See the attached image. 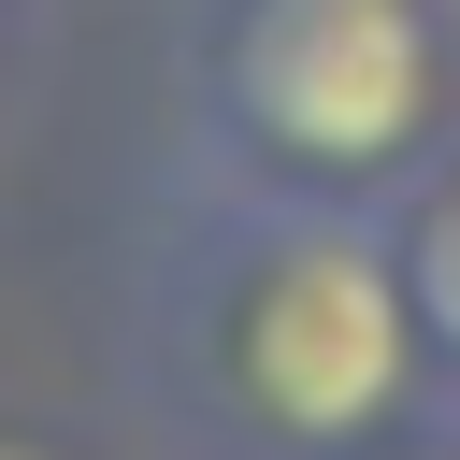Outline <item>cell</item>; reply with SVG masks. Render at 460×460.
<instances>
[{"instance_id":"cell-1","label":"cell","mask_w":460,"mask_h":460,"mask_svg":"<svg viewBox=\"0 0 460 460\" xmlns=\"http://www.w3.org/2000/svg\"><path fill=\"white\" fill-rule=\"evenodd\" d=\"M129 359H144V402L201 460H331V446H388L446 417L388 201L187 172V201L158 216L129 273Z\"/></svg>"},{"instance_id":"cell-2","label":"cell","mask_w":460,"mask_h":460,"mask_svg":"<svg viewBox=\"0 0 460 460\" xmlns=\"http://www.w3.org/2000/svg\"><path fill=\"white\" fill-rule=\"evenodd\" d=\"M460 129L446 0H201L187 29V172L388 201Z\"/></svg>"},{"instance_id":"cell-3","label":"cell","mask_w":460,"mask_h":460,"mask_svg":"<svg viewBox=\"0 0 460 460\" xmlns=\"http://www.w3.org/2000/svg\"><path fill=\"white\" fill-rule=\"evenodd\" d=\"M388 244H402V302H417V345H431V402L460 417V129L388 187Z\"/></svg>"},{"instance_id":"cell-4","label":"cell","mask_w":460,"mask_h":460,"mask_svg":"<svg viewBox=\"0 0 460 460\" xmlns=\"http://www.w3.org/2000/svg\"><path fill=\"white\" fill-rule=\"evenodd\" d=\"M331 460H460V417H417V431H388V446H331Z\"/></svg>"},{"instance_id":"cell-5","label":"cell","mask_w":460,"mask_h":460,"mask_svg":"<svg viewBox=\"0 0 460 460\" xmlns=\"http://www.w3.org/2000/svg\"><path fill=\"white\" fill-rule=\"evenodd\" d=\"M0 460H86V446H58V431H29V417H0Z\"/></svg>"}]
</instances>
